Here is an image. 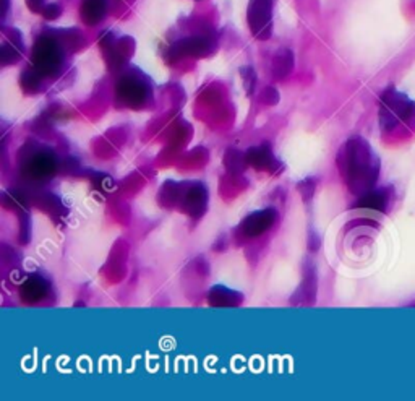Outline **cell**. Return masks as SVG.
I'll list each match as a JSON object with an SVG mask.
<instances>
[{
    "label": "cell",
    "mask_w": 415,
    "mask_h": 401,
    "mask_svg": "<svg viewBox=\"0 0 415 401\" xmlns=\"http://www.w3.org/2000/svg\"><path fill=\"white\" fill-rule=\"evenodd\" d=\"M346 171L354 192L370 191L380 172V160L362 138H352L346 145Z\"/></svg>",
    "instance_id": "1"
},
{
    "label": "cell",
    "mask_w": 415,
    "mask_h": 401,
    "mask_svg": "<svg viewBox=\"0 0 415 401\" xmlns=\"http://www.w3.org/2000/svg\"><path fill=\"white\" fill-rule=\"evenodd\" d=\"M415 117V102L406 95L396 90H387L381 96L380 107V122L381 128L391 130L399 122H409Z\"/></svg>",
    "instance_id": "2"
},
{
    "label": "cell",
    "mask_w": 415,
    "mask_h": 401,
    "mask_svg": "<svg viewBox=\"0 0 415 401\" xmlns=\"http://www.w3.org/2000/svg\"><path fill=\"white\" fill-rule=\"evenodd\" d=\"M272 0H250L247 18L250 30L258 40H267L272 30Z\"/></svg>",
    "instance_id": "3"
},
{
    "label": "cell",
    "mask_w": 415,
    "mask_h": 401,
    "mask_svg": "<svg viewBox=\"0 0 415 401\" xmlns=\"http://www.w3.org/2000/svg\"><path fill=\"white\" fill-rule=\"evenodd\" d=\"M107 12V0H83L80 7L81 20L86 25H97Z\"/></svg>",
    "instance_id": "4"
},
{
    "label": "cell",
    "mask_w": 415,
    "mask_h": 401,
    "mask_svg": "<svg viewBox=\"0 0 415 401\" xmlns=\"http://www.w3.org/2000/svg\"><path fill=\"white\" fill-rule=\"evenodd\" d=\"M294 67V56L291 51L284 49L272 61V72H275L276 78H284L286 75H289Z\"/></svg>",
    "instance_id": "5"
},
{
    "label": "cell",
    "mask_w": 415,
    "mask_h": 401,
    "mask_svg": "<svg viewBox=\"0 0 415 401\" xmlns=\"http://www.w3.org/2000/svg\"><path fill=\"white\" fill-rule=\"evenodd\" d=\"M359 207L385 211V207H386V198H385V195H381V193L370 192V193L365 195V197H363L362 200H360Z\"/></svg>",
    "instance_id": "6"
},
{
    "label": "cell",
    "mask_w": 415,
    "mask_h": 401,
    "mask_svg": "<svg viewBox=\"0 0 415 401\" xmlns=\"http://www.w3.org/2000/svg\"><path fill=\"white\" fill-rule=\"evenodd\" d=\"M60 13H62V7H60L59 4H49L42 10V16H44L46 20H57Z\"/></svg>",
    "instance_id": "7"
},
{
    "label": "cell",
    "mask_w": 415,
    "mask_h": 401,
    "mask_svg": "<svg viewBox=\"0 0 415 401\" xmlns=\"http://www.w3.org/2000/svg\"><path fill=\"white\" fill-rule=\"evenodd\" d=\"M26 5L32 13H42V10L46 7L44 0H26Z\"/></svg>",
    "instance_id": "8"
}]
</instances>
